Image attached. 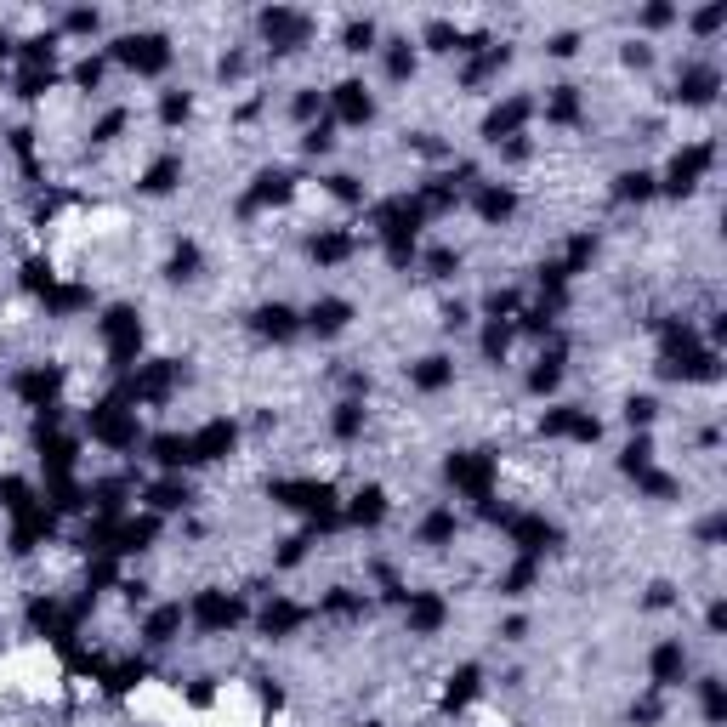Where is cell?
Returning a JSON list of instances; mask_svg holds the SVG:
<instances>
[{
  "label": "cell",
  "mask_w": 727,
  "mask_h": 727,
  "mask_svg": "<svg viewBox=\"0 0 727 727\" xmlns=\"http://www.w3.org/2000/svg\"><path fill=\"white\" fill-rule=\"evenodd\" d=\"M710 165H716V142H688V148L671 160V171H665V182H659V194H682L688 199Z\"/></svg>",
  "instance_id": "cell-1"
},
{
  "label": "cell",
  "mask_w": 727,
  "mask_h": 727,
  "mask_svg": "<svg viewBox=\"0 0 727 727\" xmlns=\"http://www.w3.org/2000/svg\"><path fill=\"white\" fill-rule=\"evenodd\" d=\"M648 682H654L659 693H671L688 682V642L682 637H665L648 648Z\"/></svg>",
  "instance_id": "cell-2"
},
{
  "label": "cell",
  "mask_w": 727,
  "mask_h": 727,
  "mask_svg": "<svg viewBox=\"0 0 727 727\" xmlns=\"http://www.w3.org/2000/svg\"><path fill=\"white\" fill-rule=\"evenodd\" d=\"M353 313L358 307L347 302V296H319V302L307 307V330H313V336H341V330L353 324Z\"/></svg>",
  "instance_id": "cell-3"
},
{
  "label": "cell",
  "mask_w": 727,
  "mask_h": 727,
  "mask_svg": "<svg viewBox=\"0 0 727 727\" xmlns=\"http://www.w3.org/2000/svg\"><path fill=\"white\" fill-rule=\"evenodd\" d=\"M409 381H415L421 392H438V387H449V381H455V364H449L444 353H432V358H421V364L409 370Z\"/></svg>",
  "instance_id": "cell-4"
},
{
  "label": "cell",
  "mask_w": 727,
  "mask_h": 727,
  "mask_svg": "<svg viewBox=\"0 0 727 727\" xmlns=\"http://www.w3.org/2000/svg\"><path fill=\"white\" fill-rule=\"evenodd\" d=\"M659 409H665V404H659L654 392H631V398H625V421H631V426H642V432H648V426L659 421Z\"/></svg>",
  "instance_id": "cell-5"
},
{
  "label": "cell",
  "mask_w": 727,
  "mask_h": 727,
  "mask_svg": "<svg viewBox=\"0 0 727 727\" xmlns=\"http://www.w3.org/2000/svg\"><path fill=\"white\" fill-rule=\"evenodd\" d=\"M699 710L710 727L722 722V676H699Z\"/></svg>",
  "instance_id": "cell-6"
},
{
  "label": "cell",
  "mask_w": 727,
  "mask_h": 727,
  "mask_svg": "<svg viewBox=\"0 0 727 727\" xmlns=\"http://www.w3.org/2000/svg\"><path fill=\"white\" fill-rule=\"evenodd\" d=\"M722 23H727V6H710V12H693L688 29H693V35H716Z\"/></svg>",
  "instance_id": "cell-7"
},
{
  "label": "cell",
  "mask_w": 727,
  "mask_h": 727,
  "mask_svg": "<svg viewBox=\"0 0 727 727\" xmlns=\"http://www.w3.org/2000/svg\"><path fill=\"white\" fill-rule=\"evenodd\" d=\"M637 23H642V29H665V23H676V6H648Z\"/></svg>",
  "instance_id": "cell-8"
}]
</instances>
